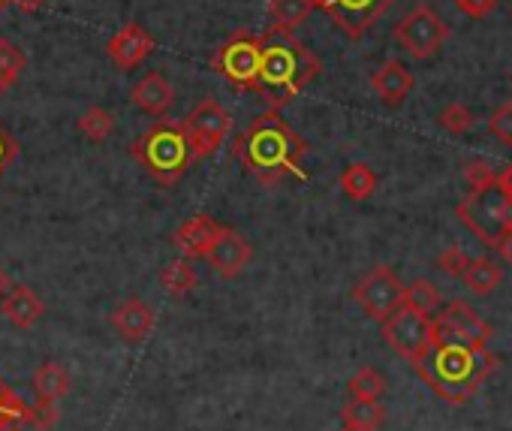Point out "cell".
<instances>
[{
	"mask_svg": "<svg viewBox=\"0 0 512 431\" xmlns=\"http://www.w3.org/2000/svg\"><path fill=\"white\" fill-rule=\"evenodd\" d=\"M458 221L485 245L500 248V242L512 233V196L500 190V184L476 187L458 202Z\"/></svg>",
	"mask_w": 512,
	"mask_h": 431,
	"instance_id": "cell-5",
	"label": "cell"
},
{
	"mask_svg": "<svg viewBox=\"0 0 512 431\" xmlns=\"http://www.w3.org/2000/svg\"><path fill=\"white\" fill-rule=\"evenodd\" d=\"M464 178H467L470 190H476V187L494 184V181H497V172H494V166H491L485 157H476V160H470V163L464 166Z\"/></svg>",
	"mask_w": 512,
	"mask_h": 431,
	"instance_id": "cell-34",
	"label": "cell"
},
{
	"mask_svg": "<svg viewBox=\"0 0 512 431\" xmlns=\"http://www.w3.org/2000/svg\"><path fill=\"white\" fill-rule=\"evenodd\" d=\"M49 4V0H10V7H16V10H22V13H40L43 7Z\"/></svg>",
	"mask_w": 512,
	"mask_h": 431,
	"instance_id": "cell-38",
	"label": "cell"
},
{
	"mask_svg": "<svg viewBox=\"0 0 512 431\" xmlns=\"http://www.w3.org/2000/svg\"><path fill=\"white\" fill-rule=\"evenodd\" d=\"M509 88H512V79H509Z\"/></svg>",
	"mask_w": 512,
	"mask_h": 431,
	"instance_id": "cell-46",
	"label": "cell"
},
{
	"mask_svg": "<svg viewBox=\"0 0 512 431\" xmlns=\"http://www.w3.org/2000/svg\"><path fill=\"white\" fill-rule=\"evenodd\" d=\"M61 419V410H58V401H28V428L34 431H49L52 425H58Z\"/></svg>",
	"mask_w": 512,
	"mask_h": 431,
	"instance_id": "cell-31",
	"label": "cell"
},
{
	"mask_svg": "<svg viewBox=\"0 0 512 431\" xmlns=\"http://www.w3.org/2000/svg\"><path fill=\"white\" fill-rule=\"evenodd\" d=\"M425 383L446 401L464 404L476 395L479 383H485L497 368L500 359L485 347H431L413 365Z\"/></svg>",
	"mask_w": 512,
	"mask_h": 431,
	"instance_id": "cell-3",
	"label": "cell"
},
{
	"mask_svg": "<svg viewBox=\"0 0 512 431\" xmlns=\"http://www.w3.org/2000/svg\"><path fill=\"white\" fill-rule=\"evenodd\" d=\"M404 305L413 308V311L431 314V311H437V305H440V293H437V287H434L431 281L419 278V281H413L410 287H404Z\"/></svg>",
	"mask_w": 512,
	"mask_h": 431,
	"instance_id": "cell-28",
	"label": "cell"
},
{
	"mask_svg": "<svg viewBox=\"0 0 512 431\" xmlns=\"http://www.w3.org/2000/svg\"><path fill=\"white\" fill-rule=\"evenodd\" d=\"M395 4L398 0H311V7L323 10L350 40H362Z\"/></svg>",
	"mask_w": 512,
	"mask_h": 431,
	"instance_id": "cell-11",
	"label": "cell"
},
{
	"mask_svg": "<svg viewBox=\"0 0 512 431\" xmlns=\"http://www.w3.org/2000/svg\"><path fill=\"white\" fill-rule=\"evenodd\" d=\"M380 326L386 344L410 365H416L431 350V314L398 305L386 320H380Z\"/></svg>",
	"mask_w": 512,
	"mask_h": 431,
	"instance_id": "cell-10",
	"label": "cell"
},
{
	"mask_svg": "<svg viewBox=\"0 0 512 431\" xmlns=\"http://www.w3.org/2000/svg\"><path fill=\"white\" fill-rule=\"evenodd\" d=\"M232 154L244 172L263 184H275L284 175L305 178L302 157L308 154V142L281 118L278 109H266L235 136Z\"/></svg>",
	"mask_w": 512,
	"mask_h": 431,
	"instance_id": "cell-1",
	"label": "cell"
},
{
	"mask_svg": "<svg viewBox=\"0 0 512 431\" xmlns=\"http://www.w3.org/2000/svg\"><path fill=\"white\" fill-rule=\"evenodd\" d=\"M437 121H440V127H443L449 136H464V133L473 127V121H476V118H473V112H470L464 103H449V106L440 112V118H437Z\"/></svg>",
	"mask_w": 512,
	"mask_h": 431,
	"instance_id": "cell-30",
	"label": "cell"
},
{
	"mask_svg": "<svg viewBox=\"0 0 512 431\" xmlns=\"http://www.w3.org/2000/svg\"><path fill=\"white\" fill-rule=\"evenodd\" d=\"M10 7V0H0V10H7Z\"/></svg>",
	"mask_w": 512,
	"mask_h": 431,
	"instance_id": "cell-45",
	"label": "cell"
},
{
	"mask_svg": "<svg viewBox=\"0 0 512 431\" xmlns=\"http://www.w3.org/2000/svg\"><path fill=\"white\" fill-rule=\"evenodd\" d=\"M16 157H19V142L4 124H0V178L7 175V169L16 163Z\"/></svg>",
	"mask_w": 512,
	"mask_h": 431,
	"instance_id": "cell-36",
	"label": "cell"
},
{
	"mask_svg": "<svg viewBox=\"0 0 512 431\" xmlns=\"http://www.w3.org/2000/svg\"><path fill=\"white\" fill-rule=\"evenodd\" d=\"M341 431H368V428H356V425H341Z\"/></svg>",
	"mask_w": 512,
	"mask_h": 431,
	"instance_id": "cell-44",
	"label": "cell"
},
{
	"mask_svg": "<svg viewBox=\"0 0 512 431\" xmlns=\"http://www.w3.org/2000/svg\"><path fill=\"white\" fill-rule=\"evenodd\" d=\"M28 428V401L13 392L0 407V431H25Z\"/></svg>",
	"mask_w": 512,
	"mask_h": 431,
	"instance_id": "cell-29",
	"label": "cell"
},
{
	"mask_svg": "<svg viewBox=\"0 0 512 431\" xmlns=\"http://www.w3.org/2000/svg\"><path fill=\"white\" fill-rule=\"evenodd\" d=\"M461 281H464V287H467L470 293L488 296V293L497 290V284L503 281V272H500L497 260H491V257H473V260L467 263Z\"/></svg>",
	"mask_w": 512,
	"mask_h": 431,
	"instance_id": "cell-21",
	"label": "cell"
},
{
	"mask_svg": "<svg viewBox=\"0 0 512 431\" xmlns=\"http://www.w3.org/2000/svg\"><path fill=\"white\" fill-rule=\"evenodd\" d=\"M13 395V389H10V383L4 380V377H0V407H4V401Z\"/></svg>",
	"mask_w": 512,
	"mask_h": 431,
	"instance_id": "cell-42",
	"label": "cell"
},
{
	"mask_svg": "<svg viewBox=\"0 0 512 431\" xmlns=\"http://www.w3.org/2000/svg\"><path fill=\"white\" fill-rule=\"evenodd\" d=\"M320 70V58L296 34L272 28L263 34V58L253 94L269 109H284L320 76Z\"/></svg>",
	"mask_w": 512,
	"mask_h": 431,
	"instance_id": "cell-2",
	"label": "cell"
},
{
	"mask_svg": "<svg viewBox=\"0 0 512 431\" xmlns=\"http://www.w3.org/2000/svg\"><path fill=\"white\" fill-rule=\"evenodd\" d=\"M497 251H500V254H503V260H506V263L512 266V233H509V236H506V239L500 242V248H497Z\"/></svg>",
	"mask_w": 512,
	"mask_h": 431,
	"instance_id": "cell-40",
	"label": "cell"
},
{
	"mask_svg": "<svg viewBox=\"0 0 512 431\" xmlns=\"http://www.w3.org/2000/svg\"><path fill=\"white\" fill-rule=\"evenodd\" d=\"M488 130L497 142L512 145V100L500 103L491 115H488Z\"/></svg>",
	"mask_w": 512,
	"mask_h": 431,
	"instance_id": "cell-33",
	"label": "cell"
},
{
	"mask_svg": "<svg viewBox=\"0 0 512 431\" xmlns=\"http://www.w3.org/2000/svg\"><path fill=\"white\" fill-rule=\"evenodd\" d=\"M31 386H34L37 398H43V401H61L70 392V371L61 362H43L34 371Z\"/></svg>",
	"mask_w": 512,
	"mask_h": 431,
	"instance_id": "cell-20",
	"label": "cell"
},
{
	"mask_svg": "<svg viewBox=\"0 0 512 431\" xmlns=\"http://www.w3.org/2000/svg\"><path fill=\"white\" fill-rule=\"evenodd\" d=\"M341 190L347 199L353 202H365L374 190H377V175L368 163H350L341 172Z\"/></svg>",
	"mask_w": 512,
	"mask_h": 431,
	"instance_id": "cell-24",
	"label": "cell"
},
{
	"mask_svg": "<svg viewBox=\"0 0 512 431\" xmlns=\"http://www.w3.org/2000/svg\"><path fill=\"white\" fill-rule=\"evenodd\" d=\"M488 341L491 326L461 299L449 302L431 320V347H485Z\"/></svg>",
	"mask_w": 512,
	"mask_h": 431,
	"instance_id": "cell-8",
	"label": "cell"
},
{
	"mask_svg": "<svg viewBox=\"0 0 512 431\" xmlns=\"http://www.w3.org/2000/svg\"><path fill=\"white\" fill-rule=\"evenodd\" d=\"M392 37L410 58L428 61L449 40V25L437 16V10H431L428 4H419L395 25Z\"/></svg>",
	"mask_w": 512,
	"mask_h": 431,
	"instance_id": "cell-7",
	"label": "cell"
},
{
	"mask_svg": "<svg viewBox=\"0 0 512 431\" xmlns=\"http://www.w3.org/2000/svg\"><path fill=\"white\" fill-rule=\"evenodd\" d=\"M157 326V314L142 302V299H127L112 311V329L118 332V338L139 344L145 341Z\"/></svg>",
	"mask_w": 512,
	"mask_h": 431,
	"instance_id": "cell-16",
	"label": "cell"
},
{
	"mask_svg": "<svg viewBox=\"0 0 512 431\" xmlns=\"http://www.w3.org/2000/svg\"><path fill=\"white\" fill-rule=\"evenodd\" d=\"M76 127H79V133H82L88 142L100 145V142H106V139L115 133V115H112L109 109H103V106H91V109H85V112L79 115Z\"/></svg>",
	"mask_w": 512,
	"mask_h": 431,
	"instance_id": "cell-25",
	"label": "cell"
},
{
	"mask_svg": "<svg viewBox=\"0 0 512 431\" xmlns=\"http://www.w3.org/2000/svg\"><path fill=\"white\" fill-rule=\"evenodd\" d=\"M467 263H470V257H467L461 248H446V251L437 257V269H440L443 275H449V278H461L464 269H467Z\"/></svg>",
	"mask_w": 512,
	"mask_h": 431,
	"instance_id": "cell-35",
	"label": "cell"
},
{
	"mask_svg": "<svg viewBox=\"0 0 512 431\" xmlns=\"http://www.w3.org/2000/svg\"><path fill=\"white\" fill-rule=\"evenodd\" d=\"M151 52H154V37H151L139 22H127V25L118 28V31L109 37V43H106V55H109V61H112L121 73L136 70Z\"/></svg>",
	"mask_w": 512,
	"mask_h": 431,
	"instance_id": "cell-13",
	"label": "cell"
},
{
	"mask_svg": "<svg viewBox=\"0 0 512 431\" xmlns=\"http://www.w3.org/2000/svg\"><path fill=\"white\" fill-rule=\"evenodd\" d=\"M130 100L136 103L139 112H145L151 118H163L175 103V88L169 85V79L163 73H148L130 88Z\"/></svg>",
	"mask_w": 512,
	"mask_h": 431,
	"instance_id": "cell-17",
	"label": "cell"
},
{
	"mask_svg": "<svg viewBox=\"0 0 512 431\" xmlns=\"http://www.w3.org/2000/svg\"><path fill=\"white\" fill-rule=\"evenodd\" d=\"M0 305H4L7 320H10L13 326H19V329L37 326V323L43 320V314H46L43 299H40L31 287H25V284H13V290H10L4 299H0Z\"/></svg>",
	"mask_w": 512,
	"mask_h": 431,
	"instance_id": "cell-19",
	"label": "cell"
},
{
	"mask_svg": "<svg viewBox=\"0 0 512 431\" xmlns=\"http://www.w3.org/2000/svg\"><path fill=\"white\" fill-rule=\"evenodd\" d=\"M10 88H13V82H10V79H7L4 73H0V94H7Z\"/></svg>",
	"mask_w": 512,
	"mask_h": 431,
	"instance_id": "cell-43",
	"label": "cell"
},
{
	"mask_svg": "<svg viewBox=\"0 0 512 431\" xmlns=\"http://www.w3.org/2000/svg\"><path fill=\"white\" fill-rule=\"evenodd\" d=\"M371 88H374V94L386 103V106H401L407 97H410V91H413V73L401 64V61H383L380 67H377V73L371 76Z\"/></svg>",
	"mask_w": 512,
	"mask_h": 431,
	"instance_id": "cell-18",
	"label": "cell"
},
{
	"mask_svg": "<svg viewBox=\"0 0 512 431\" xmlns=\"http://www.w3.org/2000/svg\"><path fill=\"white\" fill-rule=\"evenodd\" d=\"M10 290H13V281H10V275L4 269H0V299H4Z\"/></svg>",
	"mask_w": 512,
	"mask_h": 431,
	"instance_id": "cell-41",
	"label": "cell"
},
{
	"mask_svg": "<svg viewBox=\"0 0 512 431\" xmlns=\"http://www.w3.org/2000/svg\"><path fill=\"white\" fill-rule=\"evenodd\" d=\"M205 260H208V266H211V272L214 275H220V278H235V275H241L247 266H250V260H253V248H250V242L241 236V233H235V230H229V227H223L220 230V236H217V242L211 245V251L205 254Z\"/></svg>",
	"mask_w": 512,
	"mask_h": 431,
	"instance_id": "cell-14",
	"label": "cell"
},
{
	"mask_svg": "<svg viewBox=\"0 0 512 431\" xmlns=\"http://www.w3.org/2000/svg\"><path fill=\"white\" fill-rule=\"evenodd\" d=\"M130 157L160 184V187H172L178 184L187 169L193 166V151L187 145L184 127L181 121L172 118H157L142 136H136L130 142Z\"/></svg>",
	"mask_w": 512,
	"mask_h": 431,
	"instance_id": "cell-4",
	"label": "cell"
},
{
	"mask_svg": "<svg viewBox=\"0 0 512 431\" xmlns=\"http://www.w3.org/2000/svg\"><path fill=\"white\" fill-rule=\"evenodd\" d=\"M196 269L190 266V260L187 257H178V260H172V263H166L163 266V272H160V287L166 290V296H172V299H184L193 287H196Z\"/></svg>",
	"mask_w": 512,
	"mask_h": 431,
	"instance_id": "cell-22",
	"label": "cell"
},
{
	"mask_svg": "<svg viewBox=\"0 0 512 431\" xmlns=\"http://www.w3.org/2000/svg\"><path fill=\"white\" fill-rule=\"evenodd\" d=\"M353 299L371 320H386L398 305H404V284L389 266H374L353 290Z\"/></svg>",
	"mask_w": 512,
	"mask_h": 431,
	"instance_id": "cell-12",
	"label": "cell"
},
{
	"mask_svg": "<svg viewBox=\"0 0 512 431\" xmlns=\"http://www.w3.org/2000/svg\"><path fill=\"white\" fill-rule=\"evenodd\" d=\"M455 7H458L464 16H470V19H485V16L494 13L497 0H455Z\"/></svg>",
	"mask_w": 512,
	"mask_h": 431,
	"instance_id": "cell-37",
	"label": "cell"
},
{
	"mask_svg": "<svg viewBox=\"0 0 512 431\" xmlns=\"http://www.w3.org/2000/svg\"><path fill=\"white\" fill-rule=\"evenodd\" d=\"M350 401H380L386 392V377L377 368H359L347 383Z\"/></svg>",
	"mask_w": 512,
	"mask_h": 431,
	"instance_id": "cell-26",
	"label": "cell"
},
{
	"mask_svg": "<svg viewBox=\"0 0 512 431\" xmlns=\"http://www.w3.org/2000/svg\"><path fill=\"white\" fill-rule=\"evenodd\" d=\"M497 184H500V190H503V193H509V196H512V160H509V166H506L503 172H497Z\"/></svg>",
	"mask_w": 512,
	"mask_h": 431,
	"instance_id": "cell-39",
	"label": "cell"
},
{
	"mask_svg": "<svg viewBox=\"0 0 512 431\" xmlns=\"http://www.w3.org/2000/svg\"><path fill=\"white\" fill-rule=\"evenodd\" d=\"M386 419V407L380 401H350L341 410V422L344 425H356V428H368L377 431Z\"/></svg>",
	"mask_w": 512,
	"mask_h": 431,
	"instance_id": "cell-27",
	"label": "cell"
},
{
	"mask_svg": "<svg viewBox=\"0 0 512 431\" xmlns=\"http://www.w3.org/2000/svg\"><path fill=\"white\" fill-rule=\"evenodd\" d=\"M311 0H269V16H272V28L278 31H290L296 34L299 25H305V19L311 16Z\"/></svg>",
	"mask_w": 512,
	"mask_h": 431,
	"instance_id": "cell-23",
	"label": "cell"
},
{
	"mask_svg": "<svg viewBox=\"0 0 512 431\" xmlns=\"http://www.w3.org/2000/svg\"><path fill=\"white\" fill-rule=\"evenodd\" d=\"M260 58H263V37L235 31L211 58V67L235 88L250 91L256 88V76H260Z\"/></svg>",
	"mask_w": 512,
	"mask_h": 431,
	"instance_id": "cell-6",
	"label": "cell"
},
{
	"mask_svg": "<svg viewBox=\"0 0 512 431\" xmlns=\"http://www.w3.org/2000/svg\"><path fill=\"white\" fill-rule=\"evenodd\" d=\"M220 224L214 218H208V214H193V218H187L178 230H175V248L187 257V260H199L211 251V245L217 242L220 236Z\"/></svg>",
	"mask_w": 512,
	"mask_h": 431,
	"instance_id": "cell-15",
	"label": "cell"
},
{
	"mask_svg": "<svg viewBox=\"0 0 512 431\" xmlns=\"http://www.w3.org/2000/svg\"><path fill=\"white\" fill-rule=\"evenodd\" d=\"M22 70H25V52L13 40H0V73L16 85Z\"/></svg>",
	"mask_w": 512,
	"mask_h": 431,
	"instance_id": "cell-32",
	"label": "cell"
},
{
	"mask_svg": "<svg viewBox=\"0 0 512 431\" xmlns=\"http://www.w3.org/2000/svg\"><path fill=\"white\" fill-rule=\"evenodd\" d=\"M187 145L193 151L196 160L211 157L232 133V115L223 103L217 100H202L196 109L187 112V118L181 121Z\"/></svg>",
	"mask_w": 512,
	"mask_h": 431,
	"instance_id": "cell-9",
	"label": "cell"
}]
</instances>
